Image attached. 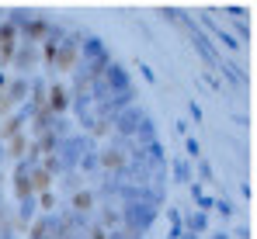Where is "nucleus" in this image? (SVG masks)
Wrapping results in <instances>:
<instances>
[{
	"instance_id": "1",
	"label": "nucleus",
	"mask_w": 257,
	"mask_h": 239,
	"mask_svg": "<svg viewBox=\"0 0 257 239\" xmlns=\"http://www.w3.org/2000/svg\"><path fill=\"white\" fill-rule=\"evenodd\" d=\"M188 225H191V229H205V215H191Z\"/></svg>"
}]
</instances>
